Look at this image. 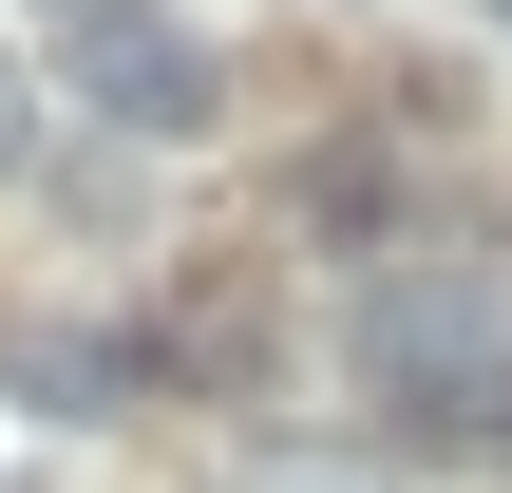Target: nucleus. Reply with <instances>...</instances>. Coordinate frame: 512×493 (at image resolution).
Here are the masks:
<instances>
[{
	"label": "nucleus",
	"mask_w": 512,
	"mask_h": 493,
	"mask_svg": "<svg viewBox=\"0 0 512 493\" xmlns=\"http://www.w3.org/2000/svg\"><path fill=\"white\" fill-rule=\"evenodd\" d=\"M342 380L380 399V437H418V456H512V285L494 266H380L361 304H342Z\"/></svg>",
	"instance_id": "nucleus-1"
},
{
	"label": "nucleus",
	"mask_w": 512,
	"mask_h": 493,
	"mask_svg": "<svg viewBox=\"0 0 512 493\" xmlns=\"http://www.w3.org/2000/svg\"><path fill=\"white\" fill-rule=\"evenodd\" d=\"M57 76H76L95 133H152V152L228 114V95H209V38H190L171 0H76V19H57Z\"/></svg>",
	"instance_id": "nucleus-2"
},
{
	"label": "nucleus",
	"mask_w": 512,
	"mask_h": 493,
	"mask_svg": "<svg viewBox=\"0 0 512 493\" xmlns=\"http://www.w3.org/2000/svg\"><path fill=\"white\" fill-rule=\"evenodd\" d=\"M304 209H323V228H399V171H380V152H323Z\"/></svg>",
	"instance_id": "nucleus-3"
},
{
	"label": "nucleus",
	"mask_w": 512,
	"mask_h": 493,
	"mask_svg": "<svg viewBox=\"0 0 512 493\" xmlns=\"http://www.w3.org/2000/svg\"><path fill=\"white\" fill-rule=\"evenodd\" d=\"M19 133H38V114H19V57H0V171H19Z\"/></svg>",
	"instance_id": "nucleus-4"
},
{
	"label": "nucleus",
	"mask_w": 512,
	"mask_h": 493,
	"mask_svg": "<svg viewBox=\"0 0 512 493\" xmlns=\"http://www.w3.org/2000/svg\"><path fill=\"white\" fill-rule=\"evenodd\" d=\"M57 19H76V0H57Z\"/></svg>",
	"instance_id": "nucleus-5"
},
{
	"label": "nucleus",
	"mask_w": 512,
	"mask_h": 493,
	"mask_svg": "<svg viewBox=\"0 0 512 493\" xmlns=\"http://www.w3.org/2000/svg\"><path fill=\"white\" fill-rule=\"evenodd\" d=\"M0 493H19V475H0Z\"/></svg>",
	"instance_id": "nucleus-6"
},
{
	"label": "nucleus",
	"mask_w": 512,
	"mask_h": 493,
	"mask_svg": "<svg viewBox=\"0 0 512 493\" xmlns=\"http://www.w3.org/2000/svg\"><path fill=\"white\" fill-rule=\"evenodd\" d=\"M494 19H512V0H494Z\"/></svg>",
	"instance_id": "nucleus-7"
}]
</instances>
